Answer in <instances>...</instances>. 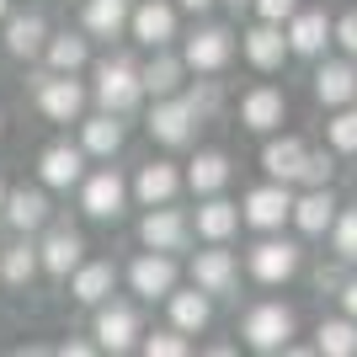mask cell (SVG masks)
Instances as JSON below:
<instances>
[{
  "mask_svg": "<svg viewBox=\"0 0 357 357\" xmlns=\"http://www.w3.org/2000/svg\"><path fill=\"white\" fill-rule=\"evenodd\" d=\"M342 310L357 320V278H347V283H342Z\"/></svg>",
  "mask_w": 357,
  "mask_h": 357,
  "instance_id": "cell-43",
  "label": "cell"
},
{
  "mask_svg": "<svg viewBox=\"0 0 357 357\" xmlns=\"http://www.w3.org/2000/svg\"><path fill=\"white\" fill-rule=\"evenodd\" d=\"M165 304H171V326L181 331V336H197V331L208 326V294H203V288H187V294H176V288H171V294H165Z\"/></svg>",
  "mask_w": 357,
  "mask_h": 357,
  "instance_id": "cell-23",
  "label": "cell"
},
{
  "mask_svg": "<svg viewBox=\"0 0 357 357\" xmlns=\"http://www.w3.org/2000/svg\"><path fill=\"white\" fill-rule=\"evenodd\" d=\"M314 352H331V357H352L357 352V320H320L314 331Z\"/></svg>",
  "mask_w": 357,
  "mask_h": 357,
  "instance_id": "cell-31",
  "label": "cell"
},
{
  "mask_svg": "<svg viewBox=\"0 0 357 357\" xmlns=\"http://www.w3.org/2000/svg\"><path fill=\"white\" fill-rule=\"evenodd\" d=\"M0 128H6V118H0Z\"/></svg>",
  "mask_w": 357,
  "mask_h": 357,
  "instance_id": "cell-48",
  "label": "cell"
},
{
  "mask_svg": "<svg viewBox=\"0 0 357 357\" xmlns=\"http://www.w3.org/2000/svg\"><path fill=\"white\" fill-rule=\"evenodd\" d=\"M326 43H331V16L326 11H294L288 16V54L314 59Z\"/></svg>",
  "mask_w": 357,
  "mask_h": 357,
  "instance_id": "cell-17",
  "label": "cell"
},
{
  "mask_svg": "<svg viewBox=\"0 0 357 357\" xmlns=\"http://www.w3.org/2000/svg\"><path fill=\"white\" fill-rule=\"evenodd\" d=\"M96 347H102V352H128V347L139 342V314L128 310V304H96Z\"/></svg>",
  "mask_w": 357,
  "mask_h": 357,
  "instance_id": "cell-10",
  "label": "cell"
},
{
  "mask_svg": "<svg viewBox=\"0 0 357 357\" xmlns=\"http://www.w3.org/2000/svg\"><path fill=\"white\" fill-rule=\"evenodd\" d=\"M139 240H144V251H187L192 219L176 213V208H165V203H155V208L144 213V224H139Z\"/></svg>",
  "mask_w": 357,
  "mask_h": 357,
  "instance_id": "cell-5",
  "label": "cell"
},
{
  "mask_svg": "<svg viewBox=\"0 0 357 357\" xmlns=\"http://www.w3.org/2000/svg\"><path fill=\"white\" fill-rule=\"evenodd\" d=\"M304 139H272L267 149H261V165H267L272 181H298V171H304Z\"/></svg>",
  "mask_w": 357,
  "mask_h": 357,
  "instance_id": "cell-27",
  "label": "cell"
},
{
  "mask_svg": "<svg viewBox=\"0 0 357 357\" xmlns=\"http://www.w3.org/2000/svg\"><path fill=\"white\" fill-rule=\"evenodd\" d=\"M139 96H144V75H139L134 59H102L96 64V102L102 112H134Z\"/></svg>",
  "mask_w": 357,
  "mask_h": 357,
  "instance_id": "cell-1",
  "label": "cell"
},
{
  "mask_svg": "<svg viewBox=\"0 0 357 357\" xmlns=\"http://www.w3.org/2000/svg\"><path fill=\"white\" fill-rule=\"evenodd\" d=\"M224 181H229V155H219V149H203V155L192 160V171H187V187H192L197 197L219 192Z\"/></svg>",
  "mask_w": 357,
  "mask_h": 357,
  "instance_id": "cell-30",
  "label": "cell"
},
{
  "mask_svg": "<svg viewBox=\"0 0 357 357\" xmlns=\"http://www.w3.org/2000/svg\"><path fill=\"white\" fill-rule=\"evenodd\" d=\"M43 54H48V70H64V75H75L80 64L91 59L86 38H75V32H59V38H48V43H43Z\"/></svg>",
  "mask_w": 357,
  "mask_h": 357,
  "instance_id": "cell-33",
  "label": "cell"
},
{
  "mask_svg": "<svg viewBox=\"0 0 357 357\" xmlns=\"http://www.w3.org/2000/svg\"><path fill=\"white\" fill-rule=\"evenodd\" d=\"M240 336H245L256 352H283L288 336H294V310H283V304H256V310L245 314Z\"/></svg>",
  "mask_w": 357,
  "mask_h": 357,
  "instance_id": "cell-2",
  "label": "cell"
},
{
  "mask_svg": "<svg viewBox=\"0 0 357 357\" xmlns=\"http://www.w3.org/2000/svg\"><path fill=\"white\" fill-rule=\"evenodd\" d=\"M326 139H331V149H336V155H357V107H352V102L336 107V118L326 123Z\"/></svg>",
  "mask_w": 357,
  "mask_h": 357,
  "instance_id": "cell-35",
  "label": "cell"
},
{
  "mask_svg": "<svg viewBox=\"0 0 357 357\" xmlns=\"http://www.w3.org/2000/svg\"><path fill=\"white\" fill-rule=\"evenodd\" d=\"M38 107H43V118H54V123H75L86 112V86H80L75 75L54 70V75L38 80Z\"/></svg>",
  "mask_w": 357,
  "mask_h": 357,
  "instance_id": "cell-4",
  "label": "cell"
},
{
  "mask_svg": "<svg viewBox=\"0 0 357 357\" xmlns=\"http://www.w3.org/2000/svg\"><path fill=\"white\" fill-rule=\"evenodd\" d=\"M251 6H256L261 22H288V16L298 11V0H251Z\"/></svg>",
  "mask_w": 357,
  "mask_h": 357,
  "instance_id": "cell-40",
  "label": "cell"
},
{
  "mask_svg": "<svg viewBox=\"0 0 357 357\" xmlns=\"http://www.w3.org/2000/svg\"><path fill=\"white\" fill-rule=\"evenodd\" d=\"M331 240H336V256H342V261H357V208L331 219Z\"/></svg>",
  "mask_w": 357,
  "mask_h": 357,
  "instance_id": "cell-36",
  "label": "cell"
},
{
  "mask_svg": "<svg viewBox=\"0 0 357 357\" xmlns=\"http://www.w3.org/2000/svg\"><path fill=\"white\" fill-rule=\"evenodd\" d=\"M181 6H187V11H208L213 0H181Z\"/></svg>",
  "mask_w": 357,
  "mask_h": 357,
  "instance_id": "cell-44",
  "label": "cell"
},
{
  "mask_svg": "<svg viewBox=\"0 0 357 357\" xmlns=\"http://www.w3.org/2000/svg\"><path fill=\"white\" fill-rule=\"evenodd\" d=\"M6 219L16 224V229H38V224H48V197L38 192V187H22V192H6Z\"/></svg>",
  "mask_w": 357,
  "mask_h": 357,
  "instance_id": "cell-29",
  "label": "cell"
},
{
  "mask_svg": "<svg viewBox=\"0 0 357 357\" xmlns=\"http://www.w3.org/2000/svg\"><path fill=\"white\" fill-rule=\"evenodd\" d=\"M229 54H235V32L229 27H203L187 38V54H181V64L197 75H219L224 64H229Z\"/></svg>",
  "mask_w": 357,
  "mask_h": 357,
  "instance_id": "cell-7",
  "label": "cell"
},
{
  "mask_svg": "<svg viewBox=\"0 0 357 357\" xmlns=\"http://www.w3.org/2000/svg\"><path fill=\"white\" fill-rule=\"evenodd\" d=\"M128 32H134L144 48H165L176 38V6H165V0H139L134 16H128Z\"/></svg>",
  "mask_w": 357,
  "mask_h": 357,
  "instance_id": "cell-11",
  "label": "cell"
},
{
  "mask_svg": "<svg viewBox=\"0 0 357 357\" xmlns=\"http://www.w3.org/2000/svg\"><path fill=\"white\" fill-rule=\"evenodd\" d=\"M128 283H134L139 298H165L176 288V261H171V251H144L134 267H128Z\"/></svg>",
  "mask_w": 357,
  "mask_h": 357,
  "instance_id": "cell-12",
  "label": "cell"
},
{
  "mask_svg": "<svg viewBox=\"0 0 357 357\" xmlns=\"http://www.w3.org/2000/svg\"><path fill=\"white\" fill-rule=\"evenodd\" d=\"M314 96H320V107H347L357 102V70L347 59H331L314 70Z\"/></svg>",
  "mask_w": 357,
  "mask_h": 357,
  "instance_id": "cell-19",
  "label": "cell"
},
{
  "mask_svg": "<svg viewBox=\"0 0 357 357\" xmlns=\"http://www.w3.org/2000/svg\"><path fill=\"white\" fill-rule=\"evenodd\" d=\"M80 256H86V240H80V229H70V224H54L43 235V245H38V261H43L54 278H70V272L80 267Z\"/></svg>",
  "mask_w": 357,
  "mask_h": 357,
  "instance_id": "cell-13",
  "label": "cell"
},
{
  "mask_svg": "<svg viewBox=\"0 0 357 357\" xmlns=\"http://www.w3.org/2000/svg\"><path fill=\"white\" fill-rule=\"evenodd\" d=\"M245 267H251L256 283H288L298 272V245L294 240H261V245H251Z\"/></svg>",
  "mask_w": 357,
  "mask_h": 357,
  "instance_id": "cell-8",
  "label": "cell"
},
{
  "mask_svg": "<svg viewBox=\"0 0 357 357\" xmlns=\"http://www.w3.org/2000/svg\"><path fill=\"white\" fill-rule=\"evenodd\" d=\"M331 38H336V43H342L347 54L357 59V11H347L342 22H331Z\"/></svg>",
  "mask_w": 357,
  "mask_h": 357,
  "instance_id": "cell-39",
  "label": "cell"
},
{
  "mask_svg": "<svg viewBox=\"0 0 357 357\" xmlns=\"http://www.w3.org/2000/svg\"><path fill=\"white\" fill-rule=\"evenodd\" d=\"M134 16V0H86V32L91 38H118Z\"/></svg>",
  "mask_w": 357,
  "mask_h": 357,
  "instance_id": "cell-28",
  "label": "cell"
},
{
  "mask_svg": "<svg viewBox=\"0 0 357 357\" xmlns=\"http://www.w3.org/2000/svg\"><path fill=\"white\" fill-rule=\"evenodd\" d=\"M123 203H128V187H123L118 171H96V176H80V208L91 219H118Z\"/></svg>",
  "mask_w": 357,
  "mask_h": 357,
  "instance_id": "cell-9",
  "label": "cell"
},
{
  "mask_svg": "<svg viewBox=\"0 0 357 357\" xmlns=\"http://www.w3.org/2000/svg\"><path fill=\"white\" fill-rule=\"evenodd\" d=\"M342 283H347L342 267H320V272H314V288H320V294H326V288H342Z\"/></svg>",
  "mask_w": 357,
  "mask_h": 357,
  "instance_id": "cell-42",
  "label": "cell"
},
{
  "mask_svg": "<svg viewBox=\"0 0 357 357\" xmlns=\"http://www.w3.org/2000/svg\"><path fill=\"white\" fill-rule=\"evenodd\" d=\"M0 22H6V0H0Z\"/></svg>",
  "mask_w": 357,
  "mask_h": 357,
  "instance_id": "cell-47",
  "label": "cell"
},
{
  "mask_svg": "<svg viewBox=\"0 0 357 357\" xmlns=\"http://www.w3.org/2000/svg\"><path fill=\"white\" fill-rule=\"evenodd\" d=\"M0 208H6V181H0Z\"/></svg>",
  "mask_w": 357,
  "mask_h": 357,
  "instance_id": "cell-46",
  "label": "cell"
},
{
  "mask_svg": "<svg viewBox=\"0 0 357 357\" xmlns=\"http://www.w3.org/2000/svg\"><path fill=\"white\" fill-rule=\"evenodd\" d=\"M80 149H86V155L112 160V155L123 149V123H118V112H102V118L80 123Z\"/></svg>",
  "mask_w": 357,
  "mask_h": 357,
  "instance_id": "cell-26",
  "label": "cell"
},
{
  "mask_svg": "<svg viewBox=\"0 0 357 357\" xmlns=\"http://www.w3.org/2000/svg\"><path fill=\"white\" fill-rule=\"evenodd\" d=\"M112 283H118V267H112V261H80V267L70 272V294L80 298V304H102V298L112 294Z\"/></svg>",
  "mask_w": 357,
  "mask_h": 357,
  "instance_id": "cell-25",
  "label": "cell"
},
{
  "mask_svg": "<svg viewBox=\"0 0 357 357\" xmlns=\"http://www.w3.org/2000/svg\"><path fill=\"white\" fill-rule=\"evenodd\" d=\"M192 229L203 240H213V245H224V240L240 229V208H235V203H224L219 192H208V197H203V208H197V219H192Z\"/></svg>",
  "mask_w": 357,
  "mask_h": 357,
  "instance_id": "cell-20",
  "label": "cell"
},
{
  "mask_svg": "<svg viewBox=\"0 0 357 357\" xmlns=\"http://www.w3.org/2000/svg\"><path fill=\"white\" fill-rule=\"evenodd\" d=\"M181 70H187V64L176 59V54H165V48H155V59L144 64V91H155V96H171V91L181 86Z\"/></svg>",
  "mask_w": 357,
  "mask_h": 357,
  "instance_id": "cell-32",
  "label": "cell"
},
{
  "mask_svg": "<svg viewBox=\"0 0 357 357\" xmlns=\"http://www.w3.org/2000/svg\"><path fill=\"white\" fill-rule=\"evenodd\" d=\"M331 171H336V160H331L326 149H310V155H304L298 181H304V187H331Z\"/></svg>",
  "mask_w": 357,
  "mask_h": 357,
  "instance_id": "cell-37",
  "label": "cell"
},
{
  "mask_svg": "<svg viewBox=\"0 0 357 357\" xmlns=\"http://www.w3.org/2000/svg\"><path fill=\"white\" fill-rule=\"evenodd\" d=\"M176 187H181L176 165H171V160H149L144 171H139V181H134V197L144 203V208H155V203H171Z\"/></svg>",
  "mask_w": 357,
  "mask_h": 357,
  "instance_id": "cell-24",
  "label": "cell"
},
{
  "mask_svg": "<svg viewBox=\"0 0 357 357\" xmlns=\"http://www.w3.org/2000/svg\"><path fill=\"white\" fill-rule=\"evenodd\" d=\"M38 176H43V187H75V181L86 176V149H75V144H48L43 160H38Z\"/></svg>",
  "mask_w": 357,
  "mask_h": 357,
  "instance_id": "cell-18",
  "label": "cell"
},
{
  "mask_svg": "<svg viewBox=\"0 0 357 357\" xmlns=\"http://www.w3.org/2000/svg\"><path fill=\"white\" fill-rule=\"evenodd\" d=\"M294 213V192L288 181H267V187H251L245 203H240V219L251 229H283V219Z\"/></svg>",
  "mask_w": 357,
  "mask_h": 357,
  "instance_id": "cell-3",
  "label": "cell"
},
{
  "mask_svg": "<svg viewBox=\"0 0 357 357\" xmlns=\"http://www.w3.org/2000/svg\"><path fill=\"white\" fill-rule=\"evenodd\" d=\"M187 102H192V112H197V118H208V112H219V86H213V80H203V86H197L192 96H187Z\"/></svg>",
  "mask_w": 357,
  "mask_h": 357,
  "instance_id": "cell-41",
  "label": "cell"
},
{
  "mask_svg": "<svg viewBox=\"0 0 357 357\" xmlns=\"http://www.w3.org/2000/svg\"><path fill=\"white\" fill-rule=\"evenodd\" d=\"M240 48H245V59H251L256 70H283L288 32H283V22H256V27L240 38Z\"/></svg>",
  "mask_w": 357,
  "mask_h": 357,
  "instance_id": "cell-14",
  "label": "cell"
},
{
  "mask_svg": "<svg viewBox=\"0 0 357 357\" xmlns=\"http://www.w3.org/2000/svg\"><path fill=\"white\" fill-rule=\"evenodd\" d=\"M43 43H48V22H43L38 11L6 16V48H11L16 59H38V54H43Z\"/></svg>",
  "mask_w": 357,
  "mask_h": 357,
  "instance_id": "cell-22",
  "label": "cell"
},
{
  "mask_svg": "<svg viewBox=\"0 0 357 357\" xmlns=\"http://www.w3.org/2000/svg\"><path fill=\"white\" fill-rule=\"evenodd\" d=\"M192 283L203 288L208 298L235 294V256H229V251H197L192 256Z\"/></svg>",
  "mask_w": 357,
  "mask_h": 357,
  "instance_id": "cell-16",
  "label": "cell"
},
{
  "mask_svg": "<svg viewBox=\"0 0 357 357\" xmlns=\"http://www.w3.org/2000/svg\"><path fill=\"white\" fill-rule=\"evenodd\" d=\"M224 6H229V11H240V6H251V0H224Z\"/></svg>",
  "mask_w": 357,
  "mask_h": 357,
  "instance_id": "cell-45",
  "label": "cell"
},
{
  "mask_svg": "<svg viewBox=\"0 0 357 357\" xmlns=\"http://www.w3.org/2000/svg\"><path fill=\"white\" fill-rule=\"evenodd\" d=\"M43 267L38 261V245H27V240H16V245H6V261H0V278L11 288H27L32 283V272Z\"/></svg>",
  "mask_w": 357,
  "mask_h": 357,
  "instance_id": "cell-34",
  "label": "cell"
},
{
  "mask_svg": "<svg viewBox=\"0 0 357 357\" xmlns=\"http://www.w3.org/2000/svg\"><path fill=\"white\" fill-rule=\"evenodd\" d=\"M187 352V342H181V331H155V336H144V357H181Z\"/></svg>",
  "mask_w": 357,
  "mask_h": 357,
  "instance_id": "cell-38",
  "label": "cell"
},
{
  "mask_svg": "<svg viewBox=\"0 0 357 357\" xmlns=\"http://www.w3.org/2000/svg\"><path fill=\"white\" fill-rule=\"evenodd\" d=\"M283 112H288V102H283V91H272V86H256L240 96V123L256 128V134H272L283 123Z\"/></svg>",
  "mask_w": 357,
  "mask_h": 357,
  "instance_id": "cell-15",
  "label": "cell"
},
{
  "mask_svg": "<svg viewBox=\"0 0 357 357\" xmlns=\"http://www.w3.org/2000/svg\"><path fill=\"white\" fill-rule=\"evenodd\" d=\"M192 123H197V112L187 96H160L155 112H149V134L165 149H181V144H192Z\"/></svg>",
  "mask_w": 357,
  "mask_h": 357,
  "instance_id": "cell-6",
  "label": "cell"
},
{
  "mask_svg": "<svg viewBox=\"0 0 357 357\" xmlns=\"http://www.w3.org/2000/svg\"><path fill=\"white\" fill-rule=\"evenodd\" d=\"M288 219L304 229V235H326L331 219H336V197H331V187H310L304 197H294V213Z\"/></svg>",
  "mask_w": 357,
  "mask_h": 357,
  "instance_id": "cell-21",
  "label": "cell"
}]
</instances>
